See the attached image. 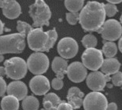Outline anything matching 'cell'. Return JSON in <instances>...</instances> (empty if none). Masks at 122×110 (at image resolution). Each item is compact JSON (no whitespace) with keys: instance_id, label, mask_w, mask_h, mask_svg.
I'll return each instance as SVG.
<instances>
[{"instance_id":"cell-1","label":"cell","mask_w":122,"mask_h":110,"mask_svg":"<svg viewBox=\"0 0 122 110\" xmlns=\"http://www.w3.org/2000/svg\"><path fill=\"white\" fill-rule=\"evenodd\" d=\"M104 3L90 1L80 13V23L85 31H98L105 23Z\"/></svg>"},{"instance_id":"cell-2","label":"cell","mask_w":122,"mask_h":110,"mask_svg":"<svg viewBox=\"0 0 122 110\" xmlns=\"http://www.w3.org/2000/svg\"><path fill=\"white\" fill-rule=\"evenodd\" d=\"M58 39V33L54 28L44 31L42 28H34L27 36L29 48L36 52H48Z\"/></svg>"},{"instance_id":"cell-3","label":"cell","mask_w":122,"mask_h":110,"mask_svg":"<svg viewBox=\"0 0 122 110\" xmlns=\"http://www.w3.org/2000/svg\"><path fill=\"white\" fill-rule=\"evenodd\" d=\"M25 37L20 33L2 35L0 38V53L1 54L22 53L25 48Z\"/></svg>"},{"instance_id":"cell-4","label":"cell","mask_w":122,"mask_h":110,"mask_svg":"<svg viewBox=\"0 0 122 110\" xmlns=\"http://www.w3.org/2000/svg\"><path fill=\"white\" fill-rule=\"evenodd\" d=\"M29 15L33 20V27L42 28L49 25L51 11L43 0H36L35 3L29 6Z\"/></svg>"},{"instance_id":"cell-5","label":"cell","mask_w":122,"mask_h":110,"mask_svg":"<svg viewBox=\"0 0 122 110\" xmlns=\"http://www.w3.org/2000/svg\"><path fill=\"white\" fill-rule=\"evenodd\" d=\"M4 67L7 76L14 80H19L24 78L28 69L27 62L19 57H14L6 60Z\"/></svg>"},{"instance_id":"cell-6","label":"cell","mask_w":122,"mask_h":110,"mask_svg":"<svg viewBox=\"0 0 122 110\" xmlns=\"http://www.w3.org/2000/svg\"><path fill=\"white\" fill-rule=\"evenodd\" d=\"M28 69L36 75H42L47 71L49 68V59L42 52L32 54L27 60Z\"/></svg>"},{"instance_id":"cell-7","label":"cell","mask_w":122,"mask_h":110,"mask_svg":"<svg viewBox=\"0 0 122 110\" xmlns=\"http://www.w3.org/2000/svg\"><path fill=\"white\" fill-rule=\"evenodd\" d=\"M81 59L84 66L92 71H97L98 69H101L104 61L102 51L95 48L85 50L82 54Z\"/></svg>"},{"instance_id":"cell-8","label":"cell","mask_w":122,"mask_h":110,"mask_svg":"<svg viewBox=\"0 0 122 110\" xmlns=\"http://www.w3.org/2000/svg\"><path fill=\"white\" fill-rule=\"evenodd\" d=\"M84 110H107L108 101L98 91H92L85 96L83 102Z\"/></svg>"},{"instance_id":"cell-9","label":"cell","mask_w":122,"mask_h":110,"mask_svg":"<svg viewBox=\"0 0 122 110\" xmlns=\"http://www.w3.org/2000/svg\"><path fill=\"white\" fill-rule=\"evenodd\" d=\"M102 37L106 41H115L121 37L122 26L117 20L110 19L105 21L104 25L98 31Z\"/></svg>"},{"instance_id":"cell-10","label":"cell","mask_w":122,"mask_h":110,"mask_svg":"<svg viewBox=\"0 0 122 110\" xmlns=\"http://www.w3.org/2000/svg\"><path fill=\"white\" fill-rule=\"evenodd\" d=\"M58 53L65 59H71L78 53V43L71 37H65L61 39L58 44Z\"/></svg>"},{"instance_id":"cell-11","label":"cell","mask_w":122,"mask_h":110,"mask_svg":"<svg viewBox=\"0 0 122 110\" xmlns=\"http://www.w3.org/2000/svg\"><path fill=\"white\" fill-rule=\"evenodd\" d=\"M110 80L109 75L102 72L93 71L88 74L86 78V83L88 88L93 91H102L104 90L106 83Z\"/></svg>"},{"instance_id":"cell-12","label":"cell","mask_w":122,"mask_h":110,"mask_svg":"<svg viewBox=\"0 0 122 110\" xmlns=\"http://www.w3.org/2000/svg\"><path fill=\"white\" fill-rule=\"evenodd\" d=\"M67 76L73 83L83 82L87 76V68L81 62H72L68 67Z\"/></svg>"},{"instance_id":"cell-13","label":"cell","mask_w":122,"mask_h":110,"mask_svg":"<svg viewBox=\"0 0 122 110\" xmlns=\"http://www.w3.org/2000/svg\"><path fill=\"white\" fill-rule=\"evenodd\" d=\"M29 86L32 93L36 95H45L50 90L51 83L46 76L37 75L30 80Z\"/></svg>"},{"instance_id":"cell-14","label":"cell","mask_w":122,"mask_h":110,"mask_svg":"<svg viewBox=\"0 0 122 110\" xmlns=\"http://www.w3.org/2000/svg\"><path fill=\"white\" fill-rule=\"evenodd\" d=\"M1 8L8 19H16L21 14V8L17 0H1Z\"/></svg>"},{"instance_id":"cell-15","label":"cell","mask_w":122,"mask_h":110,"mask_svg":"<svg viewBox=\"0 0 122 110\" xmlns=\"http://www.w3.org/2000/svg\"><path fill=\"white\" fill-rule=\"evenodd\" d=\"M6 92L8 95L16 97L18 100L20 101L27 97L28 88L25 83L20 80H15L11 82L7 86Z\"/></svg>"},{"instance_id":"cell-16","label":"cell","mask_w":122,"mask_h":110,"mask_svg":"<svg viewBox=\"0 0 122 110\" xmlns=\"http://www.w3.org/2000/svg\"><path fill=\"white\" fill-rule=\"evenodd\" d=\"M84 94L76 86H72L69 90L66 99L74 109H80L84 102Z\"/></svg>"},{"instance_id":"cell-17","label":"cell","mask_w":122,"mask_h":110,"mask_svg":"<svg viewBox=\"0 0 122 110\" xmlns=\"http://www.w3.org/2000/svg\"><path fill=\"white\" fill-rule=\"evenodd\" d=\"M68 67V62L61 57H55L51 64V68L53 72L56 74V76L61 79L64 78L65 74H67Z\"/></svg>"},{"instance_id":"cell-18","label":"cell","mask_w":122,"mask_h":110,"mask_svg":"<svg viewBox=\"0 0 122 110\" xmlns=\"http://www.w3.org/2000/svg\"><path fill=\"white\" fill-rule=\"evenodd\" d=\"M120 68L121 63L117 58H114V57L106 58L103 61L102 67H101V72L107 75H110L117 72Z\"/></svg>"},{"instance_id":"cell-19","label":"cell","mask_w":122,"mask_h":110,"mask_svg":"<svg viewBox=\"0 0 122 110\" xmlns=\"http://www.w3.org/2000/svg\"><path fill=\"white\" fill-rule=\"evenodd\" d=\"M61 101V98L56 94L48 93L43 100V108L46 110H58V107Z\"/></svg>"},{"instance_id":"cell-20","label":"cell","mask_w":122,"mask_h":110,"mask_svg":"<svg viewBox=\"0 0 122 110\" xmlns=\"http://www.w3.org/2000/svg\"><path fill=\"white\" fill-rule=\"evenodd\" d=\"M19 105V100L16 97L12 95L2 97L1 101L2 110H18Z\"/></svg>"},{"instance_id":"cell-21","label":"cell","mask_w":122,"mask_h":110,"mask_svg":"<svg viewBox=\"0 0 122 110\" xmlns=\"http://www.w3.org/2000/svg\"><path fill=\"white\" fill-rule=\"evenodd\" d=\"M40 102L36 97L31 95L27 96L22 100V108L24 110H38Z\"/></svg>"},{"instance_id":"cell-22","label":"cell","mask_w":122,"mask_h":110,"mask_svg":"<svg viewBox=\"0 0 122 110\" xmlns=\"http://www.w3.org/2000/svg\"><path fill=\"white\" fill-rule=\"evenodd\" d=\"M104 45L102 47V54L106 57V58L113 57L117 53V45L112 41H103Z\"/></svg>"},{"instance_id":"cell-23","label":"cell","mask_w":122,"mask_h":110,"mask_svg":"<svg viewBox=\"0 0 122 110\" xmlns=\"http://www.w3.org/2000/svg\"><path fill=\"white\" fill-rule=\"evenodd\" d=\"M84 0H65V6L69 12L77 13L84 8Z\"/></svg>"},{"instance_id":"cell-24","label":"cell","mask_w":122,"mask_h":110,"mask_svg":"<svg viewBox=\"0 0 122 110\" xmlns=\"http://www.w3.org/2000/svg\"><path fill=\"white\" fill-rule=\"evenodd\" d=\"M97 39L95 35H92V34H88L84 36L82 39V43L85 48H95L97 46Z\"/></svg>"},{"instance_id":"cell-25","label":"cell","mask_w":122,"mask_h":110,"mask_svg":"<svg viewBox=\"0 0 122 110\" xmlns=\"http://www.w3.org/2000/svg\"><path fill=\"white\" fill-rule=\"evenodd\" d=\"M17 24V30L18 31V33L22 34L25 36H28V34L34 29L29 24L21 21V20H18Z\"/></svg>"},{"instance_id":"cell-26","label":"cell","mask_w":122,"mask_h":110,"mask_svg":"<svg viewBox=\"0 0 122 110\" xmlns=\"http://www.w3.org/2000/svg\"><path fill=\"white\" fill-rule=\"evenodd\" d=\"M66 20L69 24L71 25H76L77 22L80 21V14L77 13H72L69 12L66 14Z\"/></svg>"},{"instance_id":"cell-27","label":"cell","mask_w":122,"mask_h":110,"mask_svg":"<svg viewBox=\"0 0 122 110\" xmlns=\"http://www.w3.org/2000/svg\"><path fill=\"white\" fill-rule=\"evenodd\" d=\"M104 8H105L106 14L109 17H113V16L117 13V8L115 6V4H113V3L104 4Z\"/></svg>"},{"instance_id":"cell-28","label":"cell","mask_w":122,"mask_h":110,"mask_svg":"<svg viewBox=\"0 0 122 110\" xmlns=\"http://www.w3.org/2000/svg\"><path fill=\"white\" fill-rule=\"evenodd\" d=\"M113 84L116 86H122V72H118L113 74L111 77Z\"/></svg>"},{"instance_id":"cell-29","label":"cell","mask_w":122,"mask_h":110,"mask_svg":"<svg viewBox=\"0 0 122 110\" xmlns=\"http://www.w3.org/2000/svg\"><path fill=\"white\" fill-rule=\"evenodd\" d=\"M62 80H63V79L56 76V78L53 79L52 81H51V86H52L54 90H61L64 86V83Z\"/></svg>"},{"instance_id":"cell-30","label":"cell","mask_w":122,"mask_h":110,"mask_svg":"<svg viewBox=\"0 0 122 110\" xmlns=\"http://www.w3.org/2000/svg\"><path fill=\"white\" fill-rule=\"evenodd\" d=\"M74 109L69 102L61 101V103L58 107V110H73Z\"/></svg>"},{"instance_id":"cell-31","label":"cell","mask_w":122,"mask_h":110,"mask_svg":"<svg viewBox=\"0 0 122 110\" xmlns=\"http://www.w3.org/2000/svg\"><path fill=\"white\" fill-rule=\"evenodd\" d=\"M0 82H1V92H0L1 94H0V95H1V97H3L4 94L6 93V91L7 90V86L3 77L1 76V78H0Z\"/></svg>"},{"instance_id":"cell-32","label":"cell","mask_w":122,"mask_h":110,"mask_svg":"<svg viewBox=\"0 0 122 110\" xmlns=\"http://www.w3.org/2000/svg\"><path fill=\"white\" fill-rule=\"evenodd\" d=\"M107 110H117V105L114 102H111V103L108 104Z\"/></svg>"},{"instance_id":"cell-33","label":"cell","mask_w":122,"mask_h":110,"mask_svg":"<svg viewBox=\"0 0 122 110\" xmlns=\"http://www.w3.org/2000/svg\"><path fill=\"white\" fill-rule=\"evenodd\" d=\"M0 74H1V76L2 77H3L5 75H6L5 67H0Z\"/></svg>"},{"instance_id":"cell-34","label":"cell","mask_w":122,"mask_h":110,"mask_svg":"<svg viewBox=\"0 0 122 110\" xmlns=\"http://www.w3.org/2000/svg\"><path fill=\"white\" fill-rule=\"evenodd\" d=\"M106 1H108L110 3H113V4H118L120 3V2H122V0H106Z\"/></svg>"},{"instance_id":"cell-35","label":"cell","mask_w":122,"mask_h":110,"mask_svg":"<svg viewBox=\"0 0 122 110\" xmlns=\"http://www.w3.org/2000/svg\"><path fill=\"white\" fill-rule=\"evenodd\" d=\"M118 47H119V50L122 53V36L119 39V42H118Z\"/></svg>"},{"instance_id":"cell-36","label":"cell","mask_w":122,"mask_h":110,"mask_svg":"<svg viewBox=\"0 0 122 110\" xmlns=\"http://www.w3.org/2000/svg\"><path fill=\"white\" fill-rule=\"evenodd\" d=\"M3 31H4V23L1 21V31H0V33L2 34L3 33Z\"/></svg>"},{"instance_id":"cell-37","label":"cell","mask_w":122,"mask_h":110,"mask_svg":"<svg viewBox=\"0 0 122 110\" xmlns=\"http://www.w3.org/2000/svg\"><path fill=\"white\" fill-rule=\"evenodd\" d=\"M0 57H1V62H2V61H3V60H4L3 54H1V55H0Z\"/></svg>"},{"instance_id":"cell-38","label":"cell","mask_w":122,"mask_h":110,"mask_svg":"<svg viewBox=\"0 0 122 110\" xmlns=\"http://www.w3.org/2000/svg\"><path fill=\"white\" fill-rule=\"evenodd\" d=\"M120 21H121V25L122 26V15L121 16V18H120Z\"/></svg>"},{"instance_id":"cell-39","label":"cell","mask_w":122,"mask_h":110,"mask_svg":"<svg viewBox=\"0 0 122 110\" xmlns=\"http://www.w3.org/2000/svg\"><path fill=\"white\" fill-rule=\"evenodd\" d=\"M40 110H46L45 109H40Z\"/></svg>"},{"instance_id":"cell-40","label":"cell","mask_w":122,"mask_h":110,"mask_svg":"<svg viewBox=\"0 0 122 110\" xmlns=\"http://www.w3.org/2000/svg\"><path fill=\"white\" fill-rule=\"evenodd\" d=\"M121 87H122V86H121Z\"/></svg>"}]
</instances>
